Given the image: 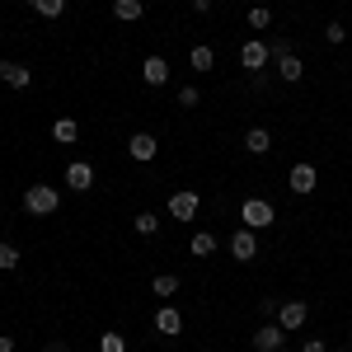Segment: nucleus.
<instances>
[{
	"label": "nucleus",
	"mask_w": 352,
	"mask_h": 352,
	"mask_svg": "<svg viewBox=\"0 0 352 352\" xmlns=\"http://www.w3.org/2000/svg\"><path fill=\"white\" fill-rule=\"evenodd\" d=\"M56 207H61V188H52V184H28L24 188V212L28 217H52Z\"/></svg>",
	"instance_id": "1"
},
{
	"label": "nucleus",
	"mask_w": 352,
	"mask_h": 352,
	"mask_svg": "<svg viewBox=\"0 0 352 352\" xmlns=\"http://www.w3.org/2000/svg\"><path fill=\"white\" fill-rule=\"evenodd\" d=\"M240 226H249V230H268V226H277V207L263 202V197H244L240 202Z\"/></svg>",
	"instance_id": "2"
},
{
	"label": "nucleus",
	"mask_w": 352,
	"mask_h": 352,
	"mask_svg": "<svg viewBox=\"0 0 352 352\" xmlns=\"http://www.w3.org/2000/svg\"><path fill=\"white\" fill-rule=\"evenodd\" d=\"M287 348V329L277 324V320H268L263 329H254V352H282Z\"/></svg>",
	"instance_id": "3"
},
{
	"label": "nucleus",
	"mask_w": 352,
	"mask_h": 352,
	"mask_svg": "<svg viewBox=\"0 0 352 352\" xmlns=\"http://www.w3.org/2000/svg\"><path fill=\"white\" fill-rule=\"evenodd\" d=\"M268 61H272V52H268L263 38H249V43L240 47V66H244V71H263Z\"/></svg>",
	"instance_id": "4"
},
{
	"label": "nucleus",
	"mask_w": 352,
	"mask_h": 352,
	"mask_svg": "<svg viewBox=\"0 0 352 352\" xmlns=\"http://www.w3.org/2000/svg\"><path fill=\"white\" fill-rule=\"evenodd\" d=\"M305 320H310V305H305L300 296H292V300L277 305V324H282V329H300Z\"/></svg>",
	"instance_id": "5"
},
{
	"label": "nucleus",
	"mask_w": 352,
	"mask_h": 352,
	"mask_svg": "<svg viewBox=\"0 0 352 352\" xmlns=\"http://www.w3.org/2000/svg\"><path fill=\"white\" fill-rule=\"evenodd\" d=\"M230 254H235V263H249V258H258V235H254L249 226H240V230L230 235Z\"/></svg>",
	"instance_id": "6"
},
{
	"label": "nucleus",
	"mask_w": 352,
	"mask_h": 352,
	"mask_svg": "<svg viewBox=\"0 0 352 352\" xmlns=\"http://www.w3.org/2000/svg\"><path fill=\"white\" fill-rule=\"evenodd\" d=\"M197 212H202V197H197V192H174V197H169V217L174 221H192L197 217Z\"/></svg>",
	"instance_id": "7"
},
{
	"label": "nucleus",
	"mask_w": 352,
	"mask_h": 352,
	"mask_svg": "<svg viewBox=\"0 0 352 352\" xmlns=\"http://www.w3.org/2000/svg\"><path fill=\"white\" fill-rule=\"evenodd\" d=\"M127 155H132L136 164H151L155 155H160V141H155L151 132H136L132 141H127Z\"/></svg>",
	"instance_id": "8"
},
{
	"label": "nucleus",
	"mask_w": 352,
	"mask_h": 352,
	"mask_svg": "<svg viewBox=\"0 0 352 352\" xmlns=\"http://www.w3.org/2000/svg\"><path fill=\"white\" fill-rule=\"evenodd\" d=\"M155 333H164V338H179L184 333V315L169 300H160V310H155Z\"/></svg>",
	"instance_id": "9"
},
{
	"label": "nucleus",
	"mask_w": 352,
	"mask_h": 352,
	"mask_svg": "<svg viewBox=\"0 0 352 352\" xmlns=\"http://www.w3.org/2000/svg\"><path fill=\"white\" fill-rule=\"evenodd\" d=\"M287 184H292V192H296V197H305V192H315V184H320V179H315V164H310V160L292 164V174H287Z\"/></svg>",
	"instance_id": "10"
},
{
	"label": "nucleus",
	"mask_w": 352,
	"mask_h": 352,
	"mask_svg": "<svg viewBox=\"0 0 352 352\" xmlns=\"http://www.w3.org/2000/svg\"><path fill=\"white\" fill-rule=\"evenodd\" d=\"M0 80L10 85V89H28L33 85V71H28L24 61H0Z\"/></svg>",
	"instance_id": "11"
},
{
	"label": "nucleus",
	"mask_w": 352,
	"mask_h": 352,
	"mask_svg": "<svg viewBox=\"0 0 352 352\" xmlns=\"http://www.w3.org/2000/svg\"><path fill=\"white\" fill-rule=\"evenodd\" d=\"M66 188H71V192H89V188H94V169H89L85 160L66 164Z\"/></svg>",
	"instance_id": "12"
},
{
	"label": "nucleus",
	"mask_w": 352,
	"mask_h": 352,
	"mask_svg": "<svg viewBox=\"0 0 352 352\" xmlns=\"http://www.w3.org/2000/svg\"><path fill=\"white\" fill-rule=\"evenodd\" d=\"M141 80L160 89V85L169 80V61H164V56H146V61H141Z\"/></svg>",
	"instance_id": "13"
},
{
	"label": "nucleus",
	"mask_w": 352,
	"mask_h": 352,
	"mask_svg": "<svg viewBox=\"0 0 352 352\" xmlns=\"http://www.w3.org/2000/svg\"><path fill=\"white\" fill-rule=\"evenodd\" d=\"M244 151H249V155H268L272 151V132L268 127H249V132H244Z\"/></svg>",
	"instance_id": "14"
},
{
	"label": "nucleus",
	"mask_w": 352,
	"mask_h": 352,
	"mask_svg": "<svg viewBox=\"0 0 352 352\" xmlns=\"http://www.w3.org/2000/svg\"><path fill=\"white\" fill-rule=\"evenodd\" d=\"M52 141H56V146H76V141H80L76 118H56V122H52Z\"/></svg>",
	"instance_id": "15"
},
{
	"label": "nucleus",
	"mask_w": 352,
	"mask_h": 352,
	"mask_svg": "<svg viewBox=\"0 0 352 352\" xmlns=\"http://www.w3.org/2000/svg\"><path fill=\"white\" fill-rule=\"evenodd\" d=\"M146 14V0H113V19H122V24H136Z\"/></svg>",
	"instance_id": "16"
},
{
	"label": "nucleus",
	"mask_w": 352,
	"mask_h": 352,
	"mask_svg": "<svg viewBox=\"0 0 352 352\" xmlns=\"http://www.w3.org/2000/svg\"><path fill=\"white\" fill-rule=\"evenodd\" d=\"M188 66H192V71H197V76H207V71L217 66V52H212L207 43H197V47H192V52H188Z\"/></svg>",
	"instance_id": "17"
},
{
	"label": "nucleus",
	"mask_w": 352,
	"mask_h": 352,
	"mask_svg": "<svg viewBox=\"0 0 352 352\" xmlns=\"http://www.w3.org/2000/svg\"><path fill=\"white\" fill-rule=\"evenodd\" d=\"M277 76H282L287 85H296L300 76H305V61H300L296 52H292V56H282V61H277Z\"/></svg>",
	"instance_id": "18"
},
{
	"label": "nucleus",
	"mask_w": 352,
	"mask_h": 352,
	"mask_svg": "<svg viewBox=\"0 0 352 352\" xmlns=\"http://www.w3.org/2000/svg\"><path fill=\"white\" fill-rule=\"evenodd\" d=\"M188 254H192V258H207V254H217V235H212V230H197V235L188 240Z\"/></svg>",
	"instance_id": "19"
},
{
	"label": "nucleus",
	"mask_w": 352,
	"mask_h": 352,
	"mask_svg": "<svg viewBox=\"0 0 352 352\" xmlns=\"http://www.w3.org/2000/svg\"><path fill=\"white\" fill-rule=\"evenodd\" d=\"M151 292H155L160 300H169L174 292H179V277H174V272H155V277H151Z\"/></svg>",
	"instance_id": "20"
},
{
	"label": "nucleus",
	"mask_w": 352,
	"mask_h": 352,
	"mask_svg": "<svg viewBox=\"0 0 352 352\" xmlns=\"http://www.w3.org/2000/svg\"><path fill=\"white\" fill-rule=\"evenodd\" d=\"M28 10L43 14V19H61L66 14V0H28Z\"/></svg>",
	"instance_id": "21"
},
{
	"label": "nucleus",
	"mask_w": 352,
	"mask_h": 352,
	"mask_svg": "<svg viewBox=\"0 0 352 352\" xmlns=\"http://www.w3.org/2000/svg\"><path fill=\"white\" fill-rule=\"evenodd\" d=\"M132 230H136V235H155V230H160V217H155V212H136Z\"/></svg>",
	"instance_id": "22"
},
{
	"label": "nucleus",
	"mask_w": 352,
	"mask_h": 352,
	"mask_svg": "<svg viewBox=\"0 0 352 352\" xmlns=\"http://www.w3.org/2000/svg\"><path fill=\"white\" fill-rule=\"evenodd\" d=\"M14 268H19V249L10 240H0V272H14Z\"/></svg>",
	"instance_id": "23"
},
{
	"label": "nucleus",
	"mask_w": 352,
	"mask_h": 352,
	"mask_svg": "<svg viewBox=\"0 0 352 352\" xmlns=\"http://www.w3.org/2000/svg\"><path fill=\"white\" fill-rule=\"evenodd\" d=\"M99 352H127V338H122L118 329H109V333L99 338Z\"/></svg>",
	"instance_id": "24"
},
{
	"label": "nucleus",
	"mask_w": 352,
	"mask_h": 352,
	"mask_svg": "<svg viewBox=\"0 0 352 352\" xmlns=\"http://www.w3.org/2000/svg\"><path fill=\"white\" fill-rule=\"evenodd\" d=\"M249 28H272V10L254 5V10H249Z\"/></svg>",
	"instance_id": "25"
},
{
	"label": "nucleus",
	"mask_w": 352,
	"mask_h": 352,
	"mask_svg": "<svg viewBox=\"0 0 352 352\" xmlns=\"http://www.w3.org/2000/svg\"><path fill=\"white\" fill-rule=\"evenodd\" d=\"M197 104H202L197 85H184V89H179V109H197Z\"/></svg>",
	"instance_id": "26"
},
{
	"label": "nucleus",
	"mask_w": 352,
	"mask_h": 352,
	"mask_svg": "<svg viewBox=\"0 0 352 352\" xmlns=\"http://www.w3.org/2000/svg\"><path fill=\"white\" fill-rule=\"evenodd\" d=\"M268 52H272V61L292 56V38H272V43H268Z\"/></svg>",
	"instance_id": "27"
},
{
	"label": "nucleus",
	"mask_w": 352,
	"mask_h": 352,
	"mask_svg": "<svg viewBox=\"0 0 352 352\" xmlns=\"http://www.w3.org/2000/svg\"><path fill=\"white\" fill-rule=\"evenodd\" d=\"M324 38L333 43V47H338V43H348V28H343L338 19H333V24H324Z\"/></svg>",
	"instance_id": "28"
},
{
	"label": "nucleus",
	"mask_w": 352,
	"mask_h": 352,
	"mask_svg": "<svg viewBox=\"0 0 352 352\" xmlns=\"http://www.w3.org/2000/svg\"><path fill=\"white\" fill-rule=\"evenodd\" d=\"M300 352H329V348H324V338H305V343H300Z\"/></svg>",
	"instance_id": "29"
},
{
	"label": "nucleus",
	"mask_w": 352,
	"mask_h": 352,
	"mask_svg": "<svg viewBox=\"0 0 352 352\" xmlns=\"http://www.w3.org/2000/svg\"><path fill=\"white\" fill-rule=\"evenodd\" d=\"M192 14H212V0H192Z\"/></svg>",
	"instance_id": "30"
},
{
	"label": "nucleus",
	"mask_w": 352,
	"mask_h": 352,
	"mask_svg": "<svg viewBox=\"0 0 352 352\" xmlns=\"http://www.w3.org/2000/svg\"><path fill=\"white\" fill-rule=\"evenodd\" d=\"M47 352H71V348H66V338H52V343H47Z\"/></svg>",
	"instance_id": "31"
},
{
	"label": "nucleus",
	"mask_w": 352,
	"mask_h": 352,
	"mask_svg": "<svg viewBox=\"0 0 352 352\" xmlns=\"http://www.w3.org/2000/svg\"><path fill=\"white\" fill-rule=\"evenodd\" d=\"M0 352H14V338L10 333H0Z\"/></svg>",
	"instance_id": "32"
},
{
	"label": "nucleus",
	"mask_w": 352,
	"mask_h": 352,
	"mask_svg": "<svg viewBox=\"0 0 352 352\" xmlns=\"http://www.w3.org/2000/svg\"><path fill=\"white\" fill-rule=\"evenodd\" d=\"M0 221H5V212H0Z\"/></svg>",
	"instance_id": "33"
},
{
	"label": "nucleus",
	"mask_w": 352,
	"mask_h": 352,
	"mask_svg": "<svg viewBox=\"0 0 352 352\" xmlns=\"http://www.w3.org/2000/svg\"><path fill=\"white\" fill-rule=\"evenodd\" d=\"M338 352H348V348H338Z\"/></svg>",
	"instance_id": "34"
}]
</instances>
